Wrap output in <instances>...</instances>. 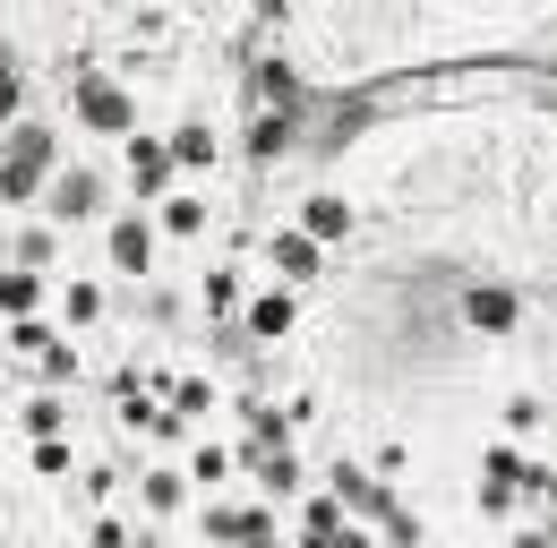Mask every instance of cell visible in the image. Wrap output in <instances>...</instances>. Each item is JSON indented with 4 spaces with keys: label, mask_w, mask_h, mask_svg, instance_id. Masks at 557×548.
<instances>
[{
    "label": "cell",
    "mask_w": 557,
    "mask_h": 548,
    "mask_svg": "<svg viewBox=\"0 0 557 548\" xmlns=\"http://www.w3.org/2000/svg\"><path fill=\"white\" fill-rule=\"evenodd\" d=\"M44 180H61V137H52V129H9V154H0V205H26Z\"/></svg>",
    "instance_id": "1"
},
{
    "label": "cell",
    "mask_w": 557,
    "mask_h": 548,
    "mask_svg": "<svg viewBox=\"0 0 557 548\" xmlns=\"http://www.w3.org/2000/svg\"><path fill=\"white\" fill-rule=\"evenodd\" d=\"M326 497H335L344 514H360V523H377V532H386V523L404 514V506L386 497V479H377V472H360V463H335V488H326Z\"/></svg>",
    "instance_id": "2"
},
{
    "label": "cell",
    "mask_w": 557,
    "mask_h": 548,
    "mask_svg": "<svg viewBox=\"0 0 557 548\" xmlns=\"http://www.w3.org/2000/svg\"><path fill=\"white\" fill-rule=\"evenodd\" d=\"M532 488V463L515 446H488L481 454V514H515V497Z\"/></svg>",
    "instance_id": "3"
},
{
    "label": "cell",
    "mask_w": 557,
    "mask_h": 548,
    "mask_svg": "<svg viewBox=\"0 0 557 548\" xmlns=\"http://www.w3.org/2000/svg\"><path fill=\"white\" fill-rule=\"evenodd\" d=\"M70 103H77V121H86V129H103V137L129 129V95H121L112 77H70Z\"/></svg>",
    "instance_id": "4"
},
{
    "label": "cell",
    "mask_w": 557,
    "mask_h": 548,
    "mask_svg": "<svg viewBox=\"0 0 557 548\" xmlns=\"http://www.w3.org/2000/svg\"><path fill=\"white\" fill-rule=\"evenodd\" d=\"M300 548H377L360 523H344V506L335 497H309L300 506Z\"/></svg>",
    "instance_id": "5"
},
{
    "label": "cell",
    "mask_w": 557,
    "mask_h": 548,
    "mask_svg": "<svg viewBox=\"0 0 557 548\" xmlns=\"http://www.w3.org/2000/svg\"><path fill=\"white\" fill-rule=\"evenodd\" d=\"M267 266H275L283 283H318V240H309L300 223H283V232H267Z\"/></svg>",
    "instance_id": "6"
},
{
    "label": "cell",
    "mask_w": 557,
    "mask_h": 548,
    "mask_svg": "<svg viewBox=\"0 0 557 548\" xmlns=\"http://www.w3.org/2000/svg\"><path fill=\"white\" fill-rule=\"evenodd\" d=\"M198 523H207V540H232V548H249V540H267V532H275V523H267V506H207Z\"/></svg>",
    "instance_id": "7"
},
{
    "label": "cell",
    "mask_w": 557,
    "mask_h": 548,
    "mask_svg": "<svg viewBox=\"0 0 557 548\" xmlns=\"http://www.w3.org/2000/svg\"><path fill=\"white\" fill-rule=\"evenodd\" d=\"M172 172H181V163H172V137H163V146H154V137L129 146V189H138V198H163V189H172Z\"/></svg>",
    "instance_id": "8"
},
{
    "label": "cell",
    "mask_w": 557,
    "mask_h": 548,
    "mask_svg": "<svg viewBox=\"0 0 557 548\" xmlns=\"http://www.w3.org/2000/svg\"><path fill=\"white\" fill-rule=\"evenodd\" d=\"M154 240H163V232H154L146 214H121V223H112V266L146 274V266H154Z\"/></svg>",
    "instance_id": "9"
},
{
    "label": "cell",
    "mask_w": 557,
    "mask_h": 548,
    "mask_svg": "<svg viewBox=\"0 0 557 548\" xmlns=\"http://www.w3.org/2000/svg\"><path fill=\"white\" fill-rule=\"evenodd\" d=\"M95 205H103V180H95L86 163H77V172H61V180H52V223H86Z\"/></svg>",
    "instance_id": "10"
},
{
    "label": "cell",
    "mask_w": 557,
    "mask_h": 548,
    "mask_svg": "<svg viewBox=\"0 0 557 548\" xmlns=\"http://www.w3.org/2000/svg\"><path fill=\"white\" fill-rule=\"evenodd\" d=\"M463 317H472V326H488V335H506V326L523 317V300H515L506 283H472V291H463Z\"/></svg>",
    "instance_id": "11"
},
{
    "label": "cell",
    "mask_w": 557,
    "mask_h": 548,
    "mask_svg": "<svg viewBox=\"0 0 557 548\" xmlns=\"http://www.w3.org/2000/svg\"><path fill=\"white\" fill-rule=\"evenodd\" d=\"M292 317H300V309H292V291H258V300H249V317H240V335H249V342H275V335H292Z\"/></svg>",
    "instance_id": "12"
},
{
    "label": "cell",
    "mask_w": 557,
    "mask_h": 548,
    "mask_svg": "<svg viewBox=\"0 0 557 548\" xmlns=\"http://www.w3.org/2000/svg\"><path fill=\"white\" fill-rule=\"evenodd\" d=\"M300 232H309V240H351V205L335 198V189H318V198L300 205Z\"/></svg>",
    "instance_id": "13"
},
{
    "label": "cell",
    "mask_w": 557,
    "mask_h": 548,
    "mask_svg": "<svg viewBox=\"0 0 557 548\" xmlns=\"http://www.w3.org/2000/svg\"><path fill=\"white\" fill-rule=\"evenodd\" d=\"M249 479H258L267 497H292V488H300V454H292V446H283V454H249Z\"/></svg>",
    "instance_id": "14"
},
{
    "label": "cell",
    "mask_w": 557,
    "mask_h": 548,
    "mask_svg": "<svg viewBox=\"0 0 557 548\" xmlns=\"http://www.w3.org/2000/svg\"><path fill=\"white\" fill-rule=\"evenodd\" d=\"M17 420H26V437H35V446H52V437L70 428V411H61V395H35V403L17 411Z\"/></svg>",
    "instance_id": "15"
},
{
    "label": "cell",
    "mask_w": 557,
    "mask_h": 548,
    "mask_svg": "<svg viewBox=\"0 0 557 548\" xmlns=\"http://www.w3.org/2000/svg\"><path fill=\"white\" fill-rule=\"evenodd\" d=\"M154 214H163V232H181V240H198V232H207V198H163Z\"/></svg>",
    "instance_id": "16"
},
{
    "label": "cell",
    "mask_w": 557,
    "mask_h": 548,
    "mask_svg": "<svg viewBox=\"0 0 557 548\" xmlns=\"http://www.w3.org/2000/svg\"><path fill=\"white\" fill-rule=\"evenodd\" d=\"M198 283H207V291H198V300H207V317H232V309H240V274H232V266L198 274Z\"/></svg>",
    "instance_id": "17"
},
{
    "label": "cell",
    "mask_w": 557,
    "mask_h": 548,
    "mask_svg": "<svg viewBox=\"0 0 557 548\" xmlns=\"http://www.w3.org/2000/svg\"><path fill=\"white\" fill-rule=\"evenodd\" d=\"M172 163H189V172H207V163H214V129H207V121H189V129L172 137Z\"/></svg>",
    "instance_id": "18"
},
{
    "label": "cell",
    "mask_w": 557,
    "mask_h": 548,
    "mask_svg": "<svg viewBox=\"0 0 557 548\" xmlns=\"http://www.w3.org/2000/svg\"><path fill=\"white\" fill-rule=\"evenodd\" d=\"M35 291H44V283H35V274L0 266V317H26V309H35Z\"/></svg>",
    "instance_id": "19"
},
{
    "label": "cell",
    "mask_w": 557,
    "mask_h": 548,
    "mask_svg": "<svg viewBox=\"0 0 557 548\" xmlns=\"http://www.w3.org/2000/svg\"><path fill=\"white\" fill-rule=\"evenodd\" d=\"M232 463H240V454H232V446H198V454H189V479H207V488H223V479H232Z\"/></svg>",
    "instance_id": "20"
},
{
    "label": "cell",
    "mask_w": 557,
    "mask_h": 548,
    "mask_svg": "<svg viewBox=\"0 0 557 548\" xmlns=\"http://www.w3.org/2000/svg\"><path fill=\"white\" fill-rule=\"evenodd\" d=\"M181 497H189V479H181V472H146V514H172Z\"/></svg>",
    "instance_id": "21"
},
{
    "label": "cell",
    "mask_w": 557,
    "mask_h": 548,
    "mask_svg": "<svg viewBox=\"0 0 557 548\" xmlns=\"http://www.w3.org/2000/svg\"><path fill=\"white\" fill-rule=\"evenodd\" d=\"M17 95H26V77H17V52L0 43V129H9V112H17Z\"/></svg>",
    "instance_id": "22"
},
{
    "label": "cell",
    "mask_w": 557,
    "mask_h": 548,
    "mask_svg": "<svg viewBox=\"0 0 557 548\" xmlns=\"http://www.w3.org/2000/svg\"><path fill=\"white\" fill-rule=\"evenodd\" d=\"M103 317V291L95 283H70V326H95Z\"/></svg>",
    "instance_id": "23"
},
{
    "label": "cell",
    "mask_w": 557,
    "mask_h": 548,
    "mask_svg": "<svg viewBox=\"0 0 557 548\" xmlns=\"http://www.w3.org/2000/svg\"><path fill=\"white\" fill-rule=\"evenodd\" d=\"M9 351H26V360H44V351H61V342L44 335V326H26V317H17V326H9Z\"/></svg>",
    "instance_id": "24"
},
{
    "label": "cell",
    "mask_w": 557,
    "mask_h": 548,
    "mask_svg": "<svg viewBox=\"0 0 557 548\" xmlns=\"http://www.w3.org/2000/svg\"><path fill=\"white\" fill-rule=\"evenodd\" d=\"M52 258V232H17V274H35Z\"/></svg>",
    "instance_id": "25"
},
{
    "label": "cell",
    "mask_w": 557,
    "mask_h": 548,
    "mask_svg": "<svg viewBox=\"0 0 557 548\" xmlns=\"http://www.w3.org/2000/svg\"><path fill=\"white\" fill-rule=\"evenodd\" d=\"M35 369H44V386H70V377H77V351H70V342H61V351H44Z\"/></svg>",
    "instance_id": "26"
},
{
    "label": "cell",
    "mask_w": 557,
    "mask_h": 548,
    "mask_svg": "<svg viewBox=\"0 0 557 548\" xmlns=\"http://www.w3.org/2000/svg\"><path fill=\"white\" fill-rule=\"evenodd\" d=\"M70 463H77V454H70V437H52V446H35V472H52V479H61Z\"/></svg>",
    "instance_id": "27"
},
{
    "label": "cell",
    "mask_w": 557,
    "mask_h": 548,
    "mask_svg": "<svg viewBox=\"0 0 557 548\" xmlns=\"http://www.w3.org/2000/svg\"><path fill=\"white\" fill-rule=\"evenodd\" d=\"M532 497H541V506L557 514V463H532Z\"/></svg>",
    "instance_id": "28"
},
{
    "label": "cell",
    "mask_w": 557,
    "mask_h": 548,
    "mask_svg": "<svg viewBox=\"0 0 557 548\" xmlns=\"http://www.w3.org/2000/svg\"><path fill=\"white\" fill-rule=\"evenodd\" d=\"M515 548H549V532H523V540H515Z\"/></svg>",
    "instance_id": "29"
},
{
    "label": "cell",
    "mask_w": 557,
    "mask_h": 548,
    "mask_svg": "<svg viewBox=\"0 0 557 548\" xmlns=\"http://www.w3.org/2000/svg\"><path fill=\"white\" fill-rule=\"evenodd\" d=\"M249 548H283V540H275V532H267V540H249Z\"/></svg>",
    "instance_id": "30"
},
{
    "label": "cell",
    "mask_w": 557,
    "mask_h": 548,
    "mask_svg": "<svg viewBox=\"0 0 557 548\" xmlns=\"http://www.w3.org/2000/svg\"><path fill=\"white\" fill-rule=\"evenodd\" d=\"M549 103H557V68H549Z\"/></svg>",
    "instance_id": "31"
},
{
    "label": "cell",
    "mask_w": 557,
    "mask_h": 548,
    "mask_svg": "<svg viewBox=\"0 0 557 548\" xmlns=\"http://www.w3.org/2000/svg\"><path fill=\"white\" fill-rule=\"evenodd\" d=\"M549 548H557V514H549Z\"/></svg>",
    "instance_id": "32"
},
{
    "label": "cell",
    "mask_w": 557,
    "mask_h": 548,
    "mask_svg": "<svg viewBox=\"0 0 557 548\" xmlns=\"http://www.w3.org/2000/svg\"><path fill=\"white\" fill-rule=\"evenodd\" d=\"M138 548H163V540H138Z\"/></svg>",
    "instance_id": "33"
}]
</instances>
